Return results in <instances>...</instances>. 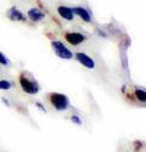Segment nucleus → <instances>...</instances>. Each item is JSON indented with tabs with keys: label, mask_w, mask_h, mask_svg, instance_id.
<instances>
[{
	"label": "nucleus",
	"mask_w": 146,
	"mask_h": 152,
	"mask_svg": "<svg viewBox=\"0 0 146 152\" xmlns=\"http://www.w3.org/2000/svg\"><path fill=\"white\" fill-rule=\"evenodd\" d=\"M20 85H21V89L28 95H36L40 90V85H39L38 80H36L32 74H29L27 72L21 73Z\"/></svg>",
	"instance_id": "f257e3e1"
},
{
	"label": "nucleus",
	"mask_w": 146,
	"mask_h": 152,
	"mask_svg": "<svg viewBox=\"0 0 146 152\" xmlns=\"http://www.w3.org/2000/svg\"><path fill=\"white\" fill-rule=\"evenodd\" d=\"M50 104L58 112H65L69 108V99L61 93H53L50 94Z\"/></svg>",
	"instance_id": "f03ea898"
},
{
	"label": "nucleus",
	"mask_w": 146,
	"mask_h": 152,
	"mask_svg": "<svg viewBox=\"0 0 146 152\" xmlns=\"http://www.w3.org/2000/svg\"><path fill=\"white\" fill-rule=\"evenodd\" d=\"M51 46H53V50H54V53L56 54L57 57L62 58V60H72L73 58V53L62 42L54 40L51 43Z\"/></svg>",
	"instance_id": "7ed1b4c3"
},
{
	"label": "nucleus",
	"mask_w": 146,
	"mask_h": 152,
	"mask_svg": "<svg viewBox=\"0 0 146 152\" xmlns=\"http://www.w3.org/2000/svg\"><path fill=\"white\" fill-rule=\"evenodd\" d=\"M74 57H76V60L80 63L83 67L88 68V69H95L96 63H95L94 58L90 57L88 54H85V53H77Z\"/></svg>",
	"instance_id": "20e7f679"
},
{
	"label": "nucleus",
	"mask_w": 146,
	"mask_h": 152,
	"mask_svg": "<svg viewBox=\"0 0 146 152\" xmlns=\"http://www.w3.org/2000/svg\"><path fill=\"white\" fill-rule=\"evenodd\" d=\"M66 40L73 45V46H77V45H80L82 43H84L87 40V37L82 33H78V32H69V33H66L65 35Z\"/></svg>",
	"instance_id": "39448f33"
},
{
	"label": "nucleus",
	"mask_w": 146,
	"mask_h": 152,
	"mask_svg": "<svg viewBox=\"0 0 146 152\" xmlns=\"http://www.w3.org/2000/svg\"><path fill=\"white\" fill-rule=\"evenodd\" d=\"M6 16L10 21H15V22H24L26 21V16L22 14V11H20L17 7H10L6 12Z\"/></svg>",
	"instance_id": "423d86ee"
},
{
	"label": "nucleus",
	"mask_w": 146,
	"mask_h": 152,
	"mask_svg": "<svg viewBox=\"0 0 146 152\" xmlns=\"http://www.w3.org/2000/svg\"><path fill=\"white\" fill-rule=\"evenodd\" d=\"M27 16L32 22H40L45 18V14L38 7H32L28 10L27 12Z\"/></svg>",
	"instance_id": "0eeeda50"
},
{
	"label": "nucleus",
	"mask_w": 146,
	"mask_h": 152,
	"mask_svg": "<svg viewBox=\"0 0 146 152\" xmlns=\"http://www.w3.org/2000/svg\"><path fill=\"white\" fill-rule=\"evenodd\" d=\"M72 12H73V15H77L78 17H80L84 22H87V23H90L91 22V15H90V12L87 9L77 6V7H73L72 9Z\"/></svg>",
	"instance_id": "6e6552de"
},
{
	"label": "nucleus",
	"mask_w": 146,
	"mask_h": 152,
	"mask_svg": "<svg viewBox=\"0 0 146 152\" xmlns=\"http://www.w3.org/2000/svg\"><path fill=\"white\" fill-rule=\"evenodd\" d=\"M57 12H58V15L62 17L64 20L72 21L73 18H74V15H73L71 7H67V6H58V7H57Z\"/></svg>",
	"instance_id": "1a4fd4ad"
},
{
	"label": "nucleus",
	"mask_w": 146,
	"mask_h": 152,
	"mask_svg": "<svg viewBox=\"0 0 146 152\" xmlns=\"http://www.w3.org/2000/svg\"><path fill=\"white\" fill-rule=\"evenodd\" d=\"M134 95H135V97L138 99L139 102H141V104L146 102V91H145L144 88L135 86V89H134Z\"/></svg>",
	"instance_id": "9d476101"
},
{
	"label": "nucleus",
	"mask_w": 146,
	"mask_h": 152,
	"mask_svg": "<svg viewBox=\"0 0 146 152\" xmlns=\"http://www.w3.org/2000/svg\"><path fill=\"white\" fill-rule=\"evenodd\" d=\"M12 86H14L12 82H10V80H7V79H1V80H0V90L7 91V90L12 89Z\"/></svg>",
	"instance_id": "9b49d317"
},
{
	"label": "nucleus",
	"mask_w": 146,
	"mask_h": 152,
	"mask_svg": "<svg viewBox=\"0 0 146 152\" xmlns=\"http://www.w3.org/2000/svg\"><path fill=\"white\" fill-rule=\"evenodd\" d=\"M0 65H3V66H6V67H9L10 66V61H9V58L0 51Z\"/></svg>",
	"instance_id": "f8f14e48"
},
{
	"label": "nucleus",
	"mask_w": 146,
	"mask_h": 152,
	"mask_svg": "<svg viewBox=\"0 0 146 152\" xmlns=\"http://www.w3.org/2000/svg\"><path fill=\"white\" fill-rule=\"evenodd\" d=\"M71 121L73 122V124H76V125H82V119L78 115H72L71 116Z\"/></svg>",
	"instance_id": "ddd939ff"
},
{
	"label": "nucleus",
	"mask_w": 146,
	"mask_h": 152,
	"mask_svg": "<svg viewBox=\"0 0 146 152\" xmlns=\"http://www.w3.org/2000/svg\"><path fill=\"white\" fill-rule=\"evenodd\" d=\"M34 105H35V106H36V107H38V108H39V110H40V111H42V112H45V113H46V112H47V110H46V108H45V107H44V106H43V105H42V104H40V102H35V104H34Z\"/></svg>",
	"instance_id": "4468645a"
},
{
	"label": "nucleus",
	"mask_w": 146,
	"mask_h": 152,
	"mask_svg": "<svg viewBox=\"0 0 146 152\" xmlns=\"http://www.w3.org/2000/svg\"><path fill=\"white\" fill-rule=\"evenodd\" d=\"M1 101H3V104H4L5 106L10 107V101H9V99H6V97H1Z\"/></svg>",
	"instance_id": "2eb2a0df"
},
{
	"label": "nucleus",
	"mask_w": 146,
	"mask_h": 152,
	"mask_svg": "<svg viewBox=\"0 0 146 152\" xmlns=\"http://www.w3.org/2000/svg\"><path fill=\"white\" fill-rule=\"evenodd\" d=\"M97 34H99L100 37H102V38H106V37H107V34H106L104 31H101V29H97Z\"/></svg>",
	"instance_id": "dca6fc26"
}]
</instances>
